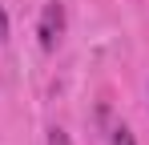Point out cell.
<instances>
[{
  "mask_svg": "<svg viewBox=\"0 0 149 145\" xmlns=\"http://www.w3.org/2000/svg\"><path fill=\"white\" fill-rule=\"evenodd\" d=\"M36 36H40V48H56L61 45V36H65V4H45V12H40V24H36Z\"/></svg>",
  "mask_w": 149,
  "mask_h": 145,
  "instance_id": "1",
  "label": "cell"
},
{
  "mask_svg": "<svg viewBox=\"0 0 149 145\" xmlns=\"http://www.w3.org/2000/svg\"><path fill=\"white\" fill-rule=\"evenodd\" d=\"M109 145H137L133 141V129H129V125H117V129L109 133Z\"/></svg>",
  "mask_w": 149,
  "mask_h": 145,
  "instance_id": "2",
  "label": "cell"
},
{
  "mask_svg": "<svg viewBox=\"0 0 149 145\" xmlns=\"http://www.w3.org/2000/svg\"><path fill=\"white\" fill-rule=\"evenodd\" d=\"M49 145H73V141H69L65 129H49Z\"/></svg>",
  "mask_w": 149,
  "mask_h": 145,
  "instance_id": "3",
  "label": "cell"
},
{
  "mask_svg": "<svg viewBox=\"0 0 149 145\" xmlns=\"http://www.w3.org/2000/svg\"><path fill=\"white\" fill-rule=\"evenodd\" d=\"M4 40H8V12L0 8V45H4Z\"/></svg>",
  "mask_w": 149,
  "mask_h": 145,
  "instance_id": "4",
  "label": "cell"
}]
</instances>
